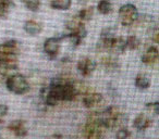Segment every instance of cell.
<instances>
[{
	"label": "cell",
	"mask_w": 159,
	"mask_h": 139,
	"mask_svg": "<svg viewBox=\"0 0 159 139\" xmlns=\"http://www.w3.org/2000/svg\"><path fill=\"white\" fill-rule=\"evenodd\" d=\"M22 2L31 11H37L40 7V0H22Z\"/></svg>",
	"instance_id": "ac0fdd59"
},
{
	"label": "cell",
	"mask_w": 159,
	"mask_h": 139,
	"mask_svg": "<svg viewBox=\"0 0 159 139\" xmlns=\"http://www.w3.org/2000/svg\"><path fill=\"white\" fill-rule=\"evenodd\" d=\"M64 38H66V35L61 36V37H51L46 39V41L44 42V51L46 52V54L49 55V58L53 59L57 57L58 52H59L60 42Z\"/></svg>",
	"instance_id": "5b68a950"
},
{
	"label": "cell",
	"mask_w": 159,
	"mask_h": 139,
	"mask_svg": "<svg viewBox=\"0 0 159 139\" xmlns=\"http://www.w3.org/2000/svg\"><path fill=\"white\" fill-rule=\"evenodd\" d=\"M152 39L154 42L159 45V28L154 31V33H152Z\"/></svg>",
	"instance_id": "cb8c5ba5"
},
{
	"label": "cell",
	"mask_w": 159,
	"mask_h": 139,
	"mask_svg": "<svg viewBox=\"0 0 159 139\" xmlns=\"http://www.w3.org/2000/svg\"><path fill=\"white\" fill-rule=\"evenodd\" d=\"M152 124V121L144 113L139 114L133 121V126L134 128H136L137 130H145L148 127H150Z\"/></svg>",
	"instance_id": "30bf717a"
},
{
	"label": "cell",
	"mask_w": 159,
	"mask_h": 139,
	"mask_svg": "<svg viewBox=\"0 0 159 139\" xmlns=\"http://www.w3.org/2000/svg\"><path fill=\"white\" fill-rule=\"evenodd\" d=\"M131 138V132L128 128L121 127L116 134V139H130Z\"/></svg>",
	"instance_id": "44dd1931"
},
{
	"label": "cell",
	"mask_w": 159,
	"mask_h": 139,
	"mask_svg": "<svg viewBox=\"0 0 159 139\" xmlns=\"http://www.w3.org/2000/svg\"><path fill=\"white\" fill-rule=\"evenodd\" d=\"M102 65H105L107 68H109V70H113V68H117L118 66H119L117 60L113 59V58H111V57H108V58H105V59H102Z\"/></svg>",
	"instance_id": "d6986e66"
},
{
	"label": "cell",
	"mask_w": 159,
	"mask_h": 139,
	"mask_svg": "<svg viewBox=\"0 0 159 139\" xmlns=\"http://www.w3.org/2000/svg\"><path fill=\"white\" fill-rule=\"evenodd\" d=\"M6 78V75L5 74H2V73H0V84L3 82V80Z\"/></svg>",
	"instance_id": "484cf974"
},
{
	"label": "cell",
	"mask_w": 159,
	"mask_h": 139,
	"mask_svg": "<svg viewBox=\"0 0 159 139\" xmlns=\"http://www.w3.org/2000/svg\"><path fill=\"white\" fill-rule=\"evenodd\" d=\"M124 119V115L119 108L115 106H108L102 113H100V122L105 128H115L119 126Z\"/></svg>",
	"instance_id": "7a4b0ae2"
},
{
	"label": "cell",
	"mask_w": 159,
	"mask_h": 139,
	"mask_svg": "<svg viewBox=\"0 0 159 139\" xmlns=\"http://www.w3.org/2000/svg\"><path fill=\"white\" fill-rule=\"evenodd\" d=\"M8 111H9V108L6 104H0V119L8 114Z\"/></svg>",
	"instance_id": "603a6c76"
},
{
	"label": "cell",
	"mask_w": 159,
	"mask_h": 139,
	"mask_svg": "<svg viewBox=\"0 0 159 139\" xmlns=\"http://www.w3.org/2000/svg\"><path fill=\"white\" fill-rule=\"evenodd\" d=\"M24 29L30 35H38L43 31V25L36 21H26L24 24Z\"/></svg>",
	"instance_id": "8fae6325"
},
{
	"label": "cell",
	"mask_w": 159,
	"mask_h": 139,
	"mask_svg": "<svg viewBox=\"0 0 159 139\" xmlns=\"http://www.w3.org/2000/svg\"><path fill=\"white\" fill-rule=\"evenodd\" d=\"M142 62L147 65H152L156 62H159V50L154 46L149 47L142 55Z\"/></svg>",
	"instance_id": "ba28073f"
},
{
	"label": "cell",
	"mask_w": 159,
	"mask_h": 139,
	"mask_svg": "<svg viewBox=\"0 0 159 139\" xmlns=\"http://www.w3.org/2000/svg\"><path fill=\"white\" fill-rule=\"evenodd\" d=\"M97 10L102 14H109L112 11V3L109 0H100L97 5Z\"/></svg>",
	"instance_id": "9a60e30c"
},
{
	"label": "cell",
	"mask_w": 159,
	"mask_h": 139,
	"mask_svg": "<svg viewBox=\"0 0 159 139\" xmlns=\"http://www.w3.org/2000/svg\"><path fill=\"white\" fill-rule=\"evenodd\" d=\"M119 19L123 26H132L139 19V12L134 5L126 3L119 9Z\"/></svg>",
	"instance_id": "277c9868"
},
{
	"label": "cell",
	"mask_w": 159,
	"mask_h": 139,
	"mask_svg": "<svg viewBox=\"0 0 159 139\" xmlns=\"http://www.w3.org/2000/svg\"><path fill=\"white\" fill-rule=\"evenodd\" d=\"M13 7L14 3L12 0H0V19L6 18Z\"/></svg>",
	"instance_id": "4fadbf2b"
},
{
	"label": "cell",
	"mask_w": 159,
	"mask_h": 139,
	"mask_svg": "<svg viewBox=\"0 0 159 139\" xmlns=\"http://www.w3.org/2000/svg\"><path fill=\"white\" fill-rule=\"evenodd\" d=\"M72 0H50L51 8L56 10H68L71 7Z\"/></svg>",
	"instance_id": "5bb4252c"
},
{
	"label": "cell",
	"mask_w": 159,
	"mask_h": 139,
	"mask_svg": "<svg viewBox=\"0 0 159 139\" xmlns=\"http://www.w3.org/2000/svg\"><path fill=\"white\" fill-rule=\"evenodd\" d=\"M104 97L102 93H87L83 97V104L86 108H94L95 106H98L100 102H102Z\"/></svg>",
	"instance_id": "9c48e42d"
},
{
	"label": "cell",
	"mask_w": 159,
	"mask_h": 139,
	"mask_svg": "<svg viewBox=\"0 0 159 139\" xmlns=\"http://www.w3.org/2000/svg\"><path fill=\"white\" fill-rule=\"evenodd\" d=\"M8 128L10 132H13L16 136L18 137H24L27 135V128L25 125V122L22 119H16V121H12L9 123Z\"/></svg>",
	"instance_id": "52a82bcc"
},
{
	"label": "cell",
	"mask_w": 159,
	"mask_h": 139,
	"mask_svg": "<svg viewBox=\"0 0 159 139\" xmlns=\"http://www.w3.org/2000/svg\"><path fill=\"white\" fill-rule=\"evenodd\" d=\"M77 70L82 76H89L96 70V62L89 58H82L77 62Z\"/></svg>",
	"instance_id": "8992f818"
},
{
	"label": "cell",
	"mask_w": 159,
	"mask_h": 139,
	"mask_svg": "<svg viewBox=\"0 0 159 139\" xmlns=\"http://www.w3.org/2000/svg\"><path fill=\"white\" fill-rule=\"evenodd\" d=\"M6 85H7V88L11 93H16V95H24V93H29L30 90L29 82L22 74L10 75L6 80Z\"/></svg>",
	"instance_id": "3957f363"
},
{
	"label": "cell",
	"mask_w": 159,
	"mask_h": 139,
	"mask_svg": "<svg viewBox=\"0 0 159 139\" xmlns=\"http://www.w3.org/2000/svg\"><path fill=\"white\" fill-rule=\"evenodd\" d=\"M150 78L146 74H137L135 77V86L141 90H146L150 87Z\"/></svg>",
	"instance_id": "7c38bea8"
},
{
	"label": "cell",
	"mask_w": 159,
	"mask_h": 139,
	"mask_svg": "<svg viewBox=\"0 0 159 139\" xmlns=\"http://www.w3.org/2000/svg\"><path fill=\"white\" fill-rule=\"evenodd\" d=\"M46 139H62V136L61 135L55 134V135H50V136H48Z\"/></svg>",
	"instance_id": "d4e9b609"
},
{
	"label": "cell",
	"mask_w": 159,
	"mask_h": 139,
	"mask_svg": "<svg viewBox=\"0 0 159 139\" xmlns=\"http://www.w3.org/2000/svg\"><path fill=\"white\" fill-rule=\"evenodd\" d=\"M116 29L112 28V27H108V28H105L104 31L102 32V36L100 37H105V38H108V37H116Z\"/></svg>",
	"instance_id": "7402d4cb"
},
{
	"label": "cell",
	"mask_w": 159,
	"mask_h": 139,
	"mask_svg": "<svg viewBox=\"0 0 159 139\" xmlns=\"http://www.w3.org/2000/svg\"><path fill=\"white\" fill-rule=\"evenodd\" d=\"M77 15H79V18L81 19L83 22H84V21H89L94 15V8L93 7L85 8V9L81 10Z\"/></svg>",
	"instance_id": "e0dca14e"
},
{
	"label": "cell",
	"mask_w": 159,
	"mask_h": 139,
	"mask_svg": "<svg viewBox=\"0 0 159 139\" xmlns=\"http://www.w3.org/2000/svg\"><path fill=\"white\" fill-rule=\"evenodd\" d=\"M104 126L100 122V113H92L84 126V137L86 139H102L104 135Z\"/></svg>",
	"instance_id": "6da1fadb"
},
{
	"label": "cell",
	"mask_w": 159,
	"mask_h": 139,
	"mask_svg": "<svg viewBox=\"0 0 159 139\" xmlns=\"http://www.w3.org/2000/svg\"><path fill=\"white\" fill-rule=\"evenodd\" d=\"M0 139H1V137H0Z\"/></svg>",
	"instance_id": "4316f807"
},
{
	"label": "cell",
	"mask_w": 159,
	"mask_h": 139,
	"mask_svg": "<svg viewBox=\"0 0 159 139\" xmlns=\"http://www.w3.org/2000/svg\"><path fill=\"white\" fill-rule=\"evenodd\" d=\"M125 41H126V49H130V50H136L141 46V40L135 35L129 36L125 39Z\"/></svg>",
	"instance_id": "2e32d148"
},
{
	"label": "cell",
	"mask_w": 159,
	"mask_h": 139,
	"mask_svg": "<svg viewBox=\"0 0 159 139\" xmlns=\"http://www.w3.org/2000/svg\"><path fill=\"white\" fill-rule=\"evenodd\" d=\"M146 110L149 113H152V115H159V102L155 101V102H148L145 106Z\"/></svg>",
	"instance_id": "ffe728a7"
}]
</instances>
